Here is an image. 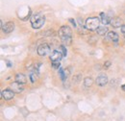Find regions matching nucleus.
Returning <instances> with one entry per match:
<instances>
[{"mask_svg":"<svg viewBox=\"0 0 125 121\" xmlns=\"http://www.w3.org/2000/svg\"><path fill=\"white\" fill-rule=\"evenodd\" d=\"M71 29L64 25L62 26L60 29H59V36L61 38V40L62 41L63 44H66V45H69L71 43Z\"/></svg>","mask_w":125,"mask_h":121,"instance_id":"nucleus-1","label":"nucleus"},{"mask_svg":"<svg viewBox=\"0 0 125 121\" xmlns=\"http://www.w3.org/2000/svg\"><path fill=\"white\" fill-rule=\"evenodd\" d=\"M44 21H45L44 15H41V14H35V15H32L31 17V24L34 29L42 28L44 24Z\"/></svg>","mask_w":125,"mask_h":121,"instance_id":"nucleus-2","label":"nucleus"},{"mask_svg":"<svg viewBox=\"0 0 125 121\" xmlns=\"http://www.w3.org/2000/svg\"><path fill=\"white\" fill-rule=\"evenodd\" d=\"M99 23H100L99 18L96 16H93L86 20L85 25H86V28L89 31H94L97 30V28L99 27Z\"/></svg>","mask_w":125,"mask_h":121,"instance_id":"nucleus-3","label":"nucleus"},{"mask_svg":"<svg viewBox=\"0 0 125 121\" xmlns=\"http://www.w3.org/2000/svg\"><path fill=\"white\" fill-rule=\"evenodd\" d=\"M1 28L2 31L5 33V34H9L11 32H13L15 29V23L12 22V21H8L5 23V25L3 24V21H1Z\"/></svg>","mask_w":125,"mask_h":121,"instance_id":"nucleus-4","label":"nucleus"},{"mask_svg":"<svg viewBox=\"0 0 125 121\" xmlns=\"http://www.w3.org/2000/svg\"><path fill=\"white\" fill-rule=\"evenodd\" d=\"M37 52L40 56H46L47 54L50 52V46L48 45L47 43H42L41 45H39Z\"/></svg>","mask_w":125,"mask_h":121,"instance_id":"nucleus-5","label":"nucleus"},{"mask_svg":"<svg viewBox=\"0 0 125 121\" xmlns=\"http://www.w3.org/2000/svg\"><path fill=\"white\" fill-rule=\"evenodd\" d=\"M14 95H15V92L12 91V90H9V89L1 91V97L3 99H5V100H11V99H13Z\"/></svg>","mask_w":125,"mask_h":121,"instance_id":"nucleus-6","label":"nucleus"},{"mask_svg":"<svg viewBox=\"0 0 125 121\" xmlns=\"http://www.w3.org/2000/svg\"><path fill=\"white\" fill-rule=\"evenodd\" d=\"M63 57L60 50H54L50 55V60L52 61H60Z\"/></svg>","mask_w":125,"mask_h":121,"instance_id":"nucleus-7","label":"nucleus"},{"mask_svg":"<svg viewBox=\"0 0 125 121\" xmlns=\"http://www.w3.org/2000/svg\"><path fill=\"white\" fill-rule=\"evenodd\" d=\"M96 85L97 86H99V87H104V86H106L107 85V83H108V77L106 75H104V74H101V75H99L97 77V79H96Z\"/></svg>","mask_w":125,"mask_h":121,"instance_id":"nucleus-8","label":"nucleus"},{"mask_svg":"<svg viewBox=\"0 0 125 121\" xmlns=\"http://www.w3.org/2000/svg\"><path fill=\"white\" fill-rule=\"evenodd\" d=\"M10 90H12L14 92H16V93H20V92L23 91V85L22 84H19L17 82H15V83L11 84Z\"/></svg>","mask_w":125,"mask_h":121,"instance_id":"nucleus-9","label":"nucleus"},{"mask_svg":"<svg viewBox=\"0 0 125 121\" xmlns=\"http://www.w3.org/2000/svg\"><path fill=\"white\" fill-rule=\"evenodd\" d=\"M111 25L115 28H118L120 26H122V21H121V18L119 17H114L112 18L111 20Z\"/></svg>","mask_w":125,"mask_h":121,"instance_id":"nucleus-10","label":"nucleus"},{"mask_svg":"<svg viewBox=\"0 0 125 121\" xmlns=\"http://www.w3.org/2000/svg\"><path fill=\"white\" fill-rule=\"evenodd\" d=\"M16 82L19 83V84H22V85L26 84V82H27L26 76L24 75V74H21V73H18V74H16Z\"/></svg>","mask_w":125,"mask_h":121,"instance_id":"nucleus-11","label":"nucleus"},{"mask_svg":"<svg viewBox=\"0 0 125 121\" xmlns=\"http://www.w3.org/2000/svg\"><path fill=\"white\" fill-rule=\"evenodd\" d=\"M100 17H101V22H102L104 25H107V24L111 23V20H112V19H111L106 14L101 13V14H100Z\"/></svg>","mask_w":125,"mask_h":121,"instance_id":"nucleus-12","label":"nucleus"},{"mask_svg":"<svg viewBox=\"0 0 125 121\" xmlns=\"http://www.w3.org/2000/svg\"><path fill=\"white\" fill-rule=\"evenodd\" d=\"M108 38L110 40H112L113 42H116L118 40V35L115 32H109L108 33Z\"/></svg>","mask_w":125,"mask_h":121,"instance_id":"nucleus-13","label":"nucleus"},{"mask_svg":"<svg viewBox=\"0 0 125 121\" xmlns=\"http://www.w3.org/2000/svg\"><path fill=\"white\" fill-rule=\"evenodd\" d=\"M96 32H97L98 35H100V36H104L105 34L108 33V28H107L106 26H99V27L97 28Z\"/></svg>","mask_w":125,"mask_h":121,"instance_id":"nucleus-14","label":"nucleus"},{"mask_svg":"<svg viewBox=\"0 0 125 121\" xmlns=\"http://www.w3.org/2000/svg\"><path fill=\"white\" fill-rule=\"evenodd\" d=\"M37 76H38V72H36V68H35V71L30 74V80H31L32 83H35L37 81V79H38Z\"/></svg>","mask_w":125,"mask_h":121,"instance_id":"nucleus-15","label":"nucleus"},{"mask_svg":"<svg viewBox=\"0 0 125 121\" xmlns=\"http://www.w3.org/2000/svg\"><path fill=\"white\" fill-rule=\"evenodd\" d=\"M84 84L86 87H91L93 85V79L90 78V77H87L85 78V81H84Z\"/></svg>","mask_w":125,"mask_h":121,"instance_id":"nucleus-16","label":"nucleus"},{"mask_svg":"<svg viewBox=\"0 0 125 121\" xmlns=\"http://www.w3.org/2000/svg\"><path fill=\"white\" fill-rule=\"evenodd\" d=\"M60 51H61V53L62 54V56L63 57H66V48H65V46L64 45H61L60 46V49H59Z\"/></svg>","mask_w":125,"mask_h":121,"instance_id":"nucleus-17","label":"nucleus"},{"mask_svg":"<svg viewBox=\"0 0 125 121\" xmlns=\"http://www.w3.org/2000/svg\"><path fill=\"white\" fill-rule=\"evenodd\" d=\"M52 67L53 68H55V69H58V68H60V61H52Z\"/></svg>","mask_w":125,"mask_h":121,"instance_id":"nucleus-18","label":"nucleus"},{"mask_svg":"<svg viewBox=\"0 0 125 121\" xmlns=\"http://www.w3.org/2000/svg\"><path fill=\"white\" fill-rule=\"evenodd\" d=\"M96 41H97V39H96L95 37H94V36H93V37H91V38H90V40H89V42H90L91 44H94Z\"/></svg>","mask_w":125,"mask_h":121,"instance_id":"nucleus-19","label":"nucleus"},{"mask_svg":"<svg viewBox=\"0 0 125 121\" xmlns=\"http://www.w3.org/2000/svg\"><path fill=\"white\" fill-rule=\"evenodd\" d=\"M110 65H111V61H110V60H107V61H106L105 63H104V68H105V69L109 68Z\"/></svg>","mask_w":125,"mask_h":121,"instance_id":"nucleus-20","label":"nucleus"},{"mask_svg":"<svg viewBox=\"0 0 125 121\" xmlns=\"http://www.w3.org/2000/svg\"><path fill=\"white\" fill-rule=\"evenodd\" d=\"M80 76L81 75H77V76H75V77H73V82H74V83H77V82H78V80L80 79Z\"/></svg>","mask_w":125,"mask_h":121,"instance_id":"nucleus-21","label":"nucleus"},{"mask_svg":"<svg viewBox=\"0 0 125 121\" xmlns=\"http://www.w3.org/2000/svg\"><path fill=\"white\" fill-rule=\"evenodd\" d=\"M68 20H69V21H70V22H71V24H73V25H74V27H75V26H76V21H75V20H74V19H73V18H69V19H68Z\"/></svg>","mask_w":125,"mask_h":121,"instance_id":"nucleus-22","label":"nucleus"},{"mask_svg":"<svg viewBox=\"0 0 125 121\" xmlns=\"http://www.w3.org/2000/svg\"><path fill=\"white\" fill-rule=\"evenodd\" d=\"M6 63H7V66H8V67H11V66H12V63H11L9 60H6Z\"/></svg>","mask_w":125,"mask_h":121,"instance_id":"nucleus-23","label":"nucleus"},{"mask_svg":"<svg viewBox=\"0 0 125 121\" xmlns=\"http://www.w3.org/2000/svg\"><path fill=\"white\" fill-rule=\"evenodd\" d=\"M121 32L125 35V25H122V26H121Z\"/></svg>","mask_w":125,"mask_h":121,"instance_id":"nucleus-24","label":"nucleus"},{"mask_svg":"<svg viewBox=\"0 0 125 121\" xmlns=\"http://www.w3.org/2000/svg\"><path fill=\"white\" fill-rule=\"evenodd\" d=\"M121 89H122V91H125V84L121 86Z\"/></svg>","mask_w":125,"mask_h":121,"instance_id":"nucleus-25","label":"nucleus"}]
</instances>
